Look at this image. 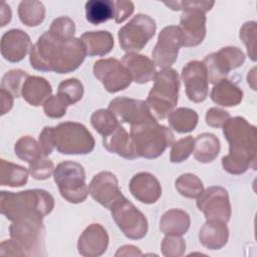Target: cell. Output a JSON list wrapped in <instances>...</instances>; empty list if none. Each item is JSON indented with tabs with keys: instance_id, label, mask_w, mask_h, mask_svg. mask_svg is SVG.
Here are the masks:
<instances>
[{
	"instance_id": "1",
	"label": "cell",
	"mask_w": 257,
	"mask_h": 257,
	"mask_svg": "<svg viewBox=\"0 0 257 257\" xmlns=\"http://www.w3.org/2000/svg\"><path fill=\"white\" fill-rule=\"evenodd\" d=\"M222 127L229 143V154L222 158L223 169L231 175L244 174L248 169L256 170V126L243 116H234L230 117Z\"/></svg>"
},
{
	"instance_id": "2",
	"label": "cell",
	"mask_w": 257,
	"mask_h": 257,
	"mask_svg": "<svg viewBox=\"0 0 257 257\" xmlns=\"http://www.w3.org/2000/svg\"><path fill=\"white\" fill-rule=\"evenodd\" d=\"M53 197L41 189L21 192H6L0 194V210L10 221L22 219H41L52 212Z\"/></svg>"
},
{
	"instance_id": "3",
	"label": "cell",
	"mask_w": 257,
	"mask_h": 257,
	"mask_svg": "<svg viewBox=\"0 0 257 257\" xmlns=\"http://www.w3.org/2000/svg\"><path fill=\"white\" fill-rule=\"evenodd\" d=\"M130 137L138 158L145 159L159 158L167 148L172 147L175 143L172 131L160 124L158 120L131 126Z\"/></svg>"
},
{
	"instance_id": "4",
	"label": "cell",
	"mask_w": 257,
	"mask_h": 257,
	"mask_svg": "<svg viewBox=\"0 0 257 257\" xmlns=\"http://www.w3.org/2000/svg\"><path fill=\"white\" fill-rule=\"evenodd\" d=\"M179 88V74L175 69L163 68L156 73L146 102L158 118L164 119L174 110L178 103Z\"/></svg>"
},
{
	"instance_id": "5",
	"label": "cell",
	"mask_w": 257,
	"mask_h": 257,
	"mask_svg": "<svg viewBox=\"0 0 257 257\" xmlns=\"http://www.w3.org/2000/svg\"><path fill=\"white\" fill-rule=\"evenodd\" d=\"M53 179L63 199L72 204L83 202L88 195L83 167L73 161L59 163L53 172Z\"/></svg>"
},
{
	"instance_id": "6",
	"label": "cell",
	"mask_w": 257,
	"mask_h": 257,
	"mask_svg": "<svg viewBox=\"0 0 257 257\" xmlns=\"http://www.w3.org/2000/svg\"><path fill=\"white\" fill-rule=\"evenodd\" d=\"M55 149L63 155H86L94 149V139L79 122L64 121L54 126Z\"/></svg>"
},
{
	"instance_id": "7",
	"label": "cell",
	"mask_w": 257,
	"mask_h": 257,
	"mask_svg": "<svg viewBox=\"0 0 257 257\" xmlns=\"http://www.w3.org/2000/svg\"><path fill=\"white\" fill-rule=\"evenodd\" d=\"M9 235L26 256L45 255V227L41 219L13 221L9 227Z\"/></svg>"
},
{
	"instance_id": "8",
	"label": "cell",
	"mask_w": 257,
	"mask_h": 257,
	"mask_svg": "<svg viewBox=\"0 0 257 257\" xmlns=\"http://www.w3.org/2000/svg\"><path fill=\"white\" fill-rule=\"evenodd\" d=\"M156 30V21L151 16L137 14L118 30L120 48L126 53H137L154 37Z\"/></svg>"
},
{
	"instance_id": "9",
	"label": "cell",
	"mask_w": 257,
	"mask_h": 257,
	"mask_svg": "<svg viewBox=\"0 0 257 257\" xmlns=\"http://www.w3.org/2000/svg\"><path fill=\"white\" fill-rule=\"evenodd\" d=\"M109 211L117 227L128 239L139 240L147 235L149 224L146 216L125 197L114 203Z\"/></svg>"
},
{
	"instance_id": "10",
	"label": "cell",
	"mask_w": 257,
	"mask_h": 257,
	"mask_svg": "<svg viewBox=\"0 0 257 257\" xmlns=\"http://www.w3.org/2000/svg\"><path fill=\"white\" fill-rule=\"evenodd\" d=\"M245 61L243 51L236 46L223 47L217 52L208 54L203 63L206 66L208 73V80L215 84L223 78H226L228 73L241 66Z\"/></svg>"
},
{
	"instance_id": "11",
	"label": "cell",
	"mask_w": 257,
	"mask_h": 257,
	"mask_svg": "<svg viewBox=\"0 0 257 257\" xmlns=\"http://www.w3.org/2000/svg\"><path fill=\"white\" fill-rule=\"evenodd\" d=\"M184 46L183 33L179 26L164 27L158 36V42L152 51L154 63L163 68H169L178 58L180 48Z\"/></svg>"
},
{
	"instance_id": "12",
	"label": "cell",
	"mask_w": 257,
	"mask_h": 257,
	"mask_svg": "<svg viewBox=\"0 0 257 257\" xmlns=\"http://www.w3.org/2000/svg\"><path fill=\"white\" fill-rule=\"evenodd\" d=\"M93 74L104 86L105 90L115 93L125 89L132 83L127 69L116 58H102L94 62Z\"/></svg>"
},
{
	"instance_id": "13",
	"label": "cell",
	"mask_w": 257,
	"mask_h": 257,
	"mask_svg": "<svg viewBox=\"0 0 257 257\" xmlns=\"http://www.w3.org/2000/svg\"><path fill=\"white\" fill-rule=\"evenodd\" d=\"M197 207L206 220H217L227 223L231 217V204L226 189L212 186L203 191L197 198Z\"/></svg>"
},
{
	"instance_id": "14",
	"label": "cell",
	"mask_w": 257,
	"mask_h": 257,
	"mask_svg": "<svg viewBox=\"0 0 257 257\" xmlns=\"http://www.w3.org/2000/svg\"><path fill=\"white\" fill-rule=\"evenodd\" d=\"M118 120L128 123L131 126L144 124L157 120L145 100L125 96L115 97L110 100L108 108Z\"/></svg>"
},
{
	"instance_id": "15",
	"label": "cell",
	"mask_w": 257,
	"mask_h": 257,
	"mask_svg": "<svg viewBox=\"0 0 257 257\" xmlns=\"http://www.w3.org/2000/svg\"><path fill=\"white\" fill-rule=\"evenodd\" d=\"M85 56V48L80 38L60 39L54 49L51 69L60 74L72 72L81 65Z\"/></svg>"
},
{
	"instance_id": "16",
	"label": "cell",
	"mask_w": 257,
	"mask_h": 257,
	"mask_svg": "<svg viewBox=\"0 0 257 257\" xmlns=\"http://www.w3.org/2000/svg\"><path fill=\"white\" fill-rule=\"evenodd\" d=\"M186 94L193 102L204 101L209 94L208 73L203 61L192 60L182 69Z\"/></svg>"
},
{
	"instance_id": "17",
	"label": "cell",
	"mask_w": 257,
	"mask_h": 257,
	"mask_svg": "<svg viewBox=\"0 0 257 257\" xmlns=\"http://www.w3.org/2000/svg\"><path fill=\"white\" fill-rule=\"evenodd\" d=\"M88 194L95 202L108 210L124 197L119 190L115 175L107 171L99 172L92 178L88 185Z\"/></svg>"
},
{
	"instance_id": "18",
	"label": "cell",
	"mask_w": 257,
	"mask_h": 257,
	"mask_svg": "<svg viewBox=\"0 0 257 257\" xmlns=\"http://www.w3.org/2000/svg\"><path fill=\"white\" fill-rule=\"evenodd\" d=\"M206 15L200 9L183 11L180 17V29L184 37V46H197L206 36Z\"/></svg>"
},
{
	"instance_id": "19",
	"label": "cell",
	"mask_w": 257,
	"mask_h": 257,
	"mask_svg": "<svg viewBox=\"0 0 257 257\" xmlns=\"http://www.w3.org/2000/svg\"><path fill=\"white\" fill-rule=\"evenodd\" d=\"M108 234L100 224H90L78 238V253L85 257L102 255L108 246Z\"/></svg>"
},
{
	"instance_id": "20",
	"label": "cell",
	"mask_w": 257,
	"mask_h": 257,
	"mask_svg": "<svg viewBox=\"0 0 257 257\" xmlns=\"http://www.w3.org/2000/svg\"><path fill=\"white\" fill-rule=\"evenodd\" d=\"M31 46L29 35L21 29H11L1 37V54L9 62L21 61Z\"/></svg>"
},
{
	"instance_id": "21",
	"label": "cell",
	"mask_w": 257,
	"mask_h": 257,
	"mask_svg": "<svg viewBox=\"0 0 257 257\" xmlns=\"http://www.w3.org/2000/svg\"><path fill=\"white\" fill-rule=\"evenodd\" d=\"M131 194L140 202L154 204L162 196V187L159 180L151 173L136 174L128 184Z\"/></svg>"
},
{
	"instance_id": "22",
	"label": "cell",
	"mask_w": 257,
	"mask_h": 257,
	"mask_svg": "<svg viewBox=\"0 0 257 257\" xmlns=\"http://www.w3.org/2000/svg\"><path fill=\"white\" fill-rule=\"evenodd\" d=\"M120 62L127 69L132 80L140 84L153 80L157 73L154 61L144 54L126 53Z\"/></svg>"
},
{
	"instance_id": "23",
	"label": "cell",
	"mask_w": 257,
	"mask_h": 257,
	"mask_svg": "<svg viewBox=\"0 0 257 257\" xmlns=\"http://www.w3.org/2000/svg\"><path fill=\"white\" fill-rule=\"evenodd\" d=\"M102 145L106 151L123 159L135 160L138 158L130 134L120 124L109 135L102 137Z\"/></svg>"
},
{
	"instance_id": "24",
	"label": "cell",
	"mask_w": 257,
	"mask_h": 257,
	"mask_svg": "<svg viewBox=\"0 0 257 257\" xmlns=\"http://www.w3.org/2000/svg\"><path fill=\"white\" fill-rule=\"evenodd\" d=\"M228 237L229 230L226 223L217 220H207L199 232L200 243L210 250H218L224 247Z\"/></svg>"
},
{
	"instance_id": "25",
	"label": "cell",
	"mask_w": 257,
	"mask_h": 257,
	"mask_svg": "<svg viewBox=\"0 0 257 257\" xmlns=\"http://www.w3.org/2000/svg\"><path fill=\"white\" fill-rule=\"evenodd\" d=\"M52 93L48 80L36 75H29L21 88V95L30 105L38 106L43 104Z\"/></svg>"
},
{
	"instance_id": "26",
	"label": "cell",
	"mask_w": 257,
	"mask_h": 257,
	"mask_svg": "<svg viewBox=\"0 0 257 257\" xmlns=\"http://www.w3.org/2000/svg\"><path fill=\"white\" fill-rule=\"evenodd\" d=\"M80 40L88 56H102L113 48V36L105 30L87 31L83 33Z\"/></svg>"
},
{
	"instance_id": "27",
	"label": "cell",
	"mask_w": 257,
	"mask_h": 257,
	"mask_svg": "<svg viewBox=\"0 0 257 257\" xmlns=\"http://www.w3.org/2000/svg\"><path fill=\"white\" fill-rule=\"evenodd\" d=\"M211 99L221 106H235L243 99V90L233 81L223 78L214 84Z\"/></svg>"
},
{
	"instance_id": "28",
	"label": "cell",
	"mask_w": 257,
	"mask_h": 257,
	"mask_svg": "<svg viewBox=\"0 0 257 257\" xmlns=\"http://www.w3.org/2000/svg\"><path fill=\"white\" fill-rule=\"evenodd\" d=\"M190 216L181 209H171L165 212L160 220V230L168 236H182L190 227Z\"/></svg>"
},
{
	"instance_id": "29",
	"label": "cell",
	"mask_w": 257,
	"mask_h": 257,
	"mask_svg": "<svg viewBox=\"0 0 257 257\" xmlns=\"http://www.w3.org/2000/svg\"><path fill=\"white\" fill-rule=\"evenodd\" d=\"M220 141L211 133H203L194 140V158L203 164L213 162L220 153Z\"/></svg>"
},
{
	"instance_id": "30",
	"label": "cell",
	"mask_w": 257,
	"mask_h": 257,
	"mask_svg": "<svg viewBox=\"0 0 257 257\" xmlns=\"http://www.w3.org/2000/svg\"><path fill=\"white\" fill-rule=\"evenodd\" d=\"M114 13L115 6L112 0H89L85 3V18L93 25L114 19Z\"/></svg>"
},
{
	"instance_id": "31",
	"label": "cell",
	"mask_w": 257,
	"mask_h": 257,
	"mask_svg": "<svg viewBox=\"0 0 257 257\" xmlns=\"http://www.w3.org/2000/svg\"><path fill=\"white\" fill-rule=\"evenodd\" d=\"M199 115L196 110L189 107H179L168 115L170 126L179 134L194 131L198 124Z\"/></svg>"
},
{
	"instance_id": "32",
	"label": "cell",
	"mask_w": 257,
	"mask_h": 257,
	"mask_svg": "<svg viewBox=\"0 0 257 257\" xmlns=\"http://www.w3.org/2000/svg\"><path fill=\"white\" fill-rule=\"evenodd\" d=\"M29 171L25 168L0 160V185L8 187H21L27 183Z\"/></svg>"
},
{
	"instance_id": "33",
	"label": "cell",
	"mask_w": 257,
	"mask_h": 257,
	"mask_svg": "<svg viewBox=\"0 0 257 257\" xmlns=\"http://www.w3.org/2000/svg\"><path fill=\"white\" fill-rule=\"evenodd\" d=\"M20 21L29 27L42 23L45 17V7L40 1H21L18 5Z\"/></svg>"
},
{
	"instance_id": "34",
	"label": "cell",
	"mask_w": 257,
	"mask_h": 257,
	"mask_svg": "<svg viewBox=\"0 0 257 257\" xmlns=\"http://www.w3.org/2000/svg\"><path fill=\"white\" fill-rule=\"evenodd\" d=\"M15 155L22 161L31 164L38 159L44 157L39 143H37L32 137H21L14 146Z\"/></svg>"
},
{
	"instance_id": "35",
	"label": "cell",
	"mask_w": 257,
	"mask_h": 257,
	"mask_svg": "<svg viewBox=\"0 0 257 257\" xmlns=\"http://www.w3.org/2000/svg\"><path fill=\"white\" fill-rule=\"evenodd\" d=\"M175 187L180 195L189 199H197L204 191L202 181L191 173L181 175L176 180Z\"/></svg>"
},
{
	"instance_id": "36",
	"label": "cell",
	"mask_w": 257,
	"mask_h": 257,
	"mask_svg": "<svg viewBox=\"0 0 257 257\" xmlns=\"http://www.w3.org/2000/svg\"><path fill=\"white\" fill-rule=\"evenodd\" d=\"M90 122L93 128L102 137L109 135L120 123L116 116L109 109H97L90 116Z\"/></svg>"
},
{
	"instance_id": "37",
	"label": "cell",
	"mask_w": 257,
	"mask_h": 257,
	"mask_svg": "<svg viewBox=\"0 0 257 257\" xmlns=\"http://www.w3.org/2000/svg\"><path fill=\"white\" fill-rule=\"evenodd\" d=\"M28 76L29 74L21 69L9 70L2 76L1 89L8 91L17 98L20 96L22 85Z\"/></svg>"
},
{
	"instance_id": "38",
	"label": "cell",
	"mask_w": 257,
	"mask_h": 257,
	"mask_svg": "<svg viewBox=\"0 0 257 257\" xmlns=\"http://www.w3.org/2000/svg\"><path fill=\"white\" fill-rule=\"evenodd\" d=\"M83 85L77 78H67L58 85L57 94L61 95L69 104H74L83 96Z\"/></svg>"
},
{
	"instance_id": "39",
	"label": "cell",
	"mask_w": 257,
	"mask_h": 257,
	"mask_svg": "<svg viewBox=\"0 0 257 257\" xmlns=\"http://www.w3.org/2000/svg\"><path fill=\"white\" fill-rule=\"evenodd\" d=\"M48 31L61 40H68L74 38L75 24L71 18L60 16L51 22Z\"/></svg>"
},
{
	"instance_id": "40",
	"label": "cell",
	"mask_w": 257,
	"mask_h": 257,
	"mask_svg": "<svg viewBox=\"0 0 257 257\" xmlns=\"http://www.w3.org/2000/svg\"><path fill=\"white\" fill-rule=\"evenodd\" d=\"M194 150V139L191 136L180 139L172 146L170 161L172 163H182L187 160Z\"/></svg>"
},
{
	"instance_id": "41",
	"label": "cell",
	"mask_w": 257,
	"mask_h": 257,
	"mask_svg": "<svg viewBox=\"0 0 257 257\" xmlns=\"http://www.w3.org/2000/svg\"><path fill=\"white\" fill-rule=\"evenodd\" d=\"M256 22L248 21L243 24L239 33L241 40L247 48V53L253 61H256Z\"/></svg>"
},
{
	"instance_id": "42",
	"label": "cell",
	"mask_w": 257,
	"mask_h": 257,
	"mask_svg": "<svg viewBox=\"0 0 257 257\" xmlns=\"http://www.w3.org/2000/svg\"><path fill=\"white\" fill-rule=\"evenodd\" d=\"M162 253L166 257H181L186 251V242L181 236H168L161 244Z\"/></svg>"
},
{
	"instance_id": "43",
	"label": "cell",
	"mask_w": 257,
	"mask_h": 257,
	"mask_svg": "<svg viewBox=\"0 0 257 257\" xmlns=\"http://www.w3.org/2000/svg\"><path fill=\"white\" fill-rule=\"evenodd\" d=\"M68 105L70 104L66 99L59 94H55L51 95L43 103V111L48 117L60 118L66 113V108Z\"/></svg>"
},
{
	"instance_id": "44",
	"label": "cell",
	"mask_w": 257,
	"mask_h": 257,
	"mask_svg": "<svg viewBox=\"0 0 257 257\" xmlns=\"http://www.w3.org/2000/svg\"><path fill=\"white\" fill-rule=\"evenodd\" d=\"M29 173L33 179L42 181L48 179L54 172V164L51 160L42 157L37 161L29 164Z\"/></svg>"
},
{
	"instance_id": "45",
	"label": "cell",
	"mask_w": 257,
	"mask_h": 257,
	"mask_svg": "<svg viewBox=\"0 0 257 257\" xmlns=\"http://www.w3.org/2000/svg\"><path fill=\"white\" fill-rule=\"evenodd\" d=\"M166 6H168L172 10H193V9H200L205 13L210 11L214 6V1H169L164 2Z\"/></svg>"
},
{
	"instance_id": "46",
	"label": "cell",
	"mask_w": 257,
	"mask_h": 257,
	"mask_svg": "<svg viewBox=\"0 0 257 257\" xmlns=\"http://www.w3.org/2000/svg\"><path fill=\"white\" fill-rule=\"evenodd\" d=\"M231 117L230 113L219 107H211L206 112V123L212 127H222Z\"/></svg>"
},
{
	"instance_id": "47",
	"label": "cell",
	"mask_w": 257,
	"mask_h": 257,
	"mask_svg": "<svg viewBox=\"0 0 257 257\" xmlns=\"http://www.w3.org/2000/svg\"><path fill=\"white\" fill-rule=\"evenodd\" d=\"M38 143L42 150L43 156L48 157L55 149L54 126H44L39 135Z\"/></svg>"
},
{
	"instance_id": "48",
	"label": "cell",
	"mask_w": 257,
	"mask_h": 257,
	"mask_svg": "<svg viewBox=\"0 0 257 257\" xmlns=\"http://www.w3.org/2000/svg\"><path fill=\"white\" fill-rule=\"evenodd\" d=\"M115 13H114V21L115 23H122L126 20L134 12L135 6L131 1H114Z\"/></svg>"
},
{
	"instance_id": "49",
	"label": "cell",
	"mask_w": 257,
	"mask_h": 257,
	"mask_svg": "<svg viewBox=\"0 0 257 257\" xmlns=\"http://www.w3.org/2000/svg\"><path fill=\"white\" fill-rule=\"evenodd\" d=\"M0 254L1 256H26L22 249L11 239L1 242Z\"/></svg>"
},
{
	"instance_id": "50",
	"label": "cell",
	"mask_w": 257,
	"mask_h": 257,
	"mask_svg": "<svg viewBox=\"0 0 257 257\" xmlns=\"http://www.w3.org/2000/svg\"><path fill=\"white\" fill-rule=\"evenodd\" d=\"M14 96L8 91L1 89V115L7 113L13 106Z\"/></svg>"
},
{
	"instance_id": "51",
	"label": "cell",
	"mask_w": 257,
	"mask_h": 257,
	"mask_svg": "<svg viewBox=\"0 0 257 257\" xmlns=\"http://www.w3.org/2000/svg\"><path fill=\"white\" fill-rule=\"evenodd\" d=\"M143 253L140 249L133 245H124L118 248L115 253V256H142Z\"/></svg>"
},
{
	"instance_id": "52",
	"label": "cell",
	"mask_w": 257,
	"mask_h": 257,
	"mask_svg": "<svg viewBox=\"0 0 257 257\" xmlns=\"http://www.w3.org/2000/svg\"><path fill=\"white\" fill-rule=\"evenodd\" d=\"M11 20V9L10 6L2 1L0 5V26L3 27Z\"/></svg>"
}]
</instances>
